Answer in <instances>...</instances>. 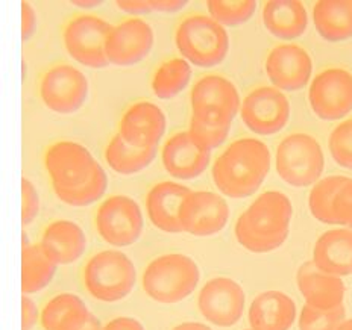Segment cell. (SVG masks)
Masks as SVG:
<instances>
[{
	"instance_id": "cell-1",
	"label": "cell",
	"mask_w": 352,
	"mask_h": 330,
	"mask_svg": "<svg viewBox=\"0 0 352 330\" xmlns=\"http://www.w3.org/2000/svg\"><path fill=\"white\" fill-rule=\"evenodd\" d=\"M270 150L256 138H241L225 149L214 165L212 180L219 191L231 199L255 194L270 170Z\"/></svg>"
},
{
	"instance_id": "cell-2",
	"label": "cell",
	"mask_w": 352,
	"mask_h": 330,
	"mask_svg": "<svg viewBox=\"0 0 352 330\" xmlns=\"http://www.w3.org/2000/svg\"><path fill=\"white\" fill-rule=\"evenodd\" d=\"M293 207L280 191H266L241 214L236 223L240 246L254 253L276 250L289 237Z\"/></svg>"
},
{
	"instance_id": "cell-3",
	"label": "cell",
	"mask_w": 352,
	"mask_h": 330,
	"mask_svg": "<svg viewBox=\"0 0 352 330\" xmlns=\"http://www.w3.org/2000/svg\"><path fill=\"white\" fill-rule=\"evenodd\" d=\"M201 273L187 255L167 253L153 259L143 273V290L153 302L175 305L195 292Z\"/></svg>"
},
{
	"instance_id": "cell-4",
	"label": "cell",
	"mask_w": 352,
	"mask_h": 330,
	"mask_svg": "<svg viewBox=\"0 0 352 330\" xmlns=\"http://www.w3.org/2000/svg\"><path fill=\"white\" fill-rule=\"evenodd\" d=\"M175 44L186 61L207 69L220 64L228 55L230 35L214 19L195 14L179 23Z\"/></svg>"
},
{
	"instance_id": "cell-5",
	"label": "cell",
	"mask_w": 352,
	"mask_h": 330,
	"mask_svg": "<svg viewBox=\"0 0 352 330\" xmlns=\"http://www.w3.org/2000/svg\"><path fill=\"white\" fill-rule=\"evenodd\" d=\"M84 287L93 298L114 303L126 298L137 283V270L126 255L104 250L91 256L84 267Z\"/></svg>"
},
{
	"instance_id": "cell-6",
	"label": "cell",
	"mask_w": 352,
	"mask_h": 330,
	"mask_svg": "<svg viewBox=\"0 0 352 330\" xmlns=\"http://www.w3.org/2000/svg\"><path fill=\"white\" fill-rule=\"evenodd\" d=\"M275 164L284 182L302 188L318 182L324 172L325 158L316 138L308 134H292L278 144Z\"/></svg>"
},
{
	"instance_id": "cell-7",
	"label": "cell",
	"mask_w": 352,
	"mask_h": 330,
	"mask_svg": "<svg viewBox=\"0 0 352 330\" xmlns=\"http://www.w3.org/2000/svg\"><path fill=\"white\" fill-rule=\"evenodd\" d=\"M44 167L52 179L56 197H60L90 182L100 164L94 161L85 145L75 141H60L46 150Z\"/></svg>"
},
{
	"instance_id": "cell-8",
	"label": "cell",
	"mask_w": 352,
	"mask_h": 330,
	"mask_svg": "<svg viewBox=\"0 0 352 330\" xmlns=\"http://www.w3.org/2000/svg\"><path fill=\"white\" fill-rule=\"evenodd\" d=\"M113 25L91 14H84L70 20L64 27L63 40L73 61L88 69H104L109 64L107 41Z\"/></svg>"
},
{
	"instance_id": "cell-9",
	"label": "cell",
	"mask_w": 352,
	"mask_h": 330,
	"mask_svg": "<svg viewBox=\"0 0 352 330\" xmlns=\"http://www.w3.org/2000/svg\"><path fill=\"white\" fill-rule=\"evenodd\" d=\"M96 227L102 239L109 246L128 247L142 237L143 212L131 197L111 196L98 209Z\"/></svg>"
},
{
	"instance_id": "cell-10",
	"label": "cell",
	"mask_w": 352,
	"mask_h": 330,
	"mask_svg": "<svg viewBox=\"0 0 352 330\" xmlns=\"http://www.w3.org/2000/svg\"><path fill=\"white\" fill-rule=\"evenodd\" d=\"M40 97L49 111L70 115L87 102L88 79L70 64H56L41 78Z\"/></svg>"
},
{
	"instance_id": "cell-11",
	"label": "cell",
	"mask_w": 352,
	"mask_h": 330,
	"mask_svg": "<svg viewBox=\"0 0 352 330\" xmlns=\"http://www.w3.org/2000/svg\"><path fill=\"white\" fill-rule=\"evenodd\" d=\"M290 102L281 90L258 86L248 94L240 106L245 126L256 135L270 137L281 132L290 120Z\"/></svg>"
},
{
	"instance_id": "cell-12",
	"label": "cell",
	"mask_w": 352,
	"mask_h": 330,
	"mask_svg": "<svg viewBox=\"0 0 352 330\" xmlns=\"http://www.w3.org/2000/svg\"><path fill=\"white\" fill-rule=\"evenodd\" d=\"M308 102L319 119L334 121L352 111V73L344 69H327L313 79Z\"/></svg>"
},
{
	"instance_id": "cell-13",
	"label": "cell",
	"mask_w": 352,
	"mask_h": 330,
	"mask_svg": "<svg viewBox=\"0 0 352 330\" xmlns=\"http://www.w3.org/2000/svg\"><path fill=\"white\" fill-rule=\"evenodd\" d=\"M245 291L230 277L211 279L204 285L197 297L199 311L212 325L231 327L243 317Z\"/></svg>"
},
{
	"instance_id": "cell-14",
	"label": "cell",
	"mask_w": 352,
	"mask_h": 330,
	"mask_svg": "<svg viewBox=\"0 0 352 330\" xmlns=\"http://www.w3.org/2000/svg\"><path fill=\"white\" fill-rule=\"evenodd\" d=\"M230 208L223 197L210 191H192L182 203L179 222L182 232L193 237H211L223 231Z\"/></svg>"
},
{
	"instance_id": "cell-15",
	"label": "cell",
	"mask_w": 352,
	"mask_h": 330,
	"mask_svg": "<svg viewBox=\"0 0 352 330\" xmlns=\"http://www.w3.org/2000/svg\"><path fill=\"white\" fill-rule=\"evenodd\" d=\"M152 47L151 25L138 17H131L113 27L107 41V58L109 64L117 67H131L143 61Z\"/></svg>"
},
{
	"instance_id": "cell-16",
	"label": "cell",
	"mask_w": 352,
	"mask_h": 330,
	"mask_svg": "<svg viewBox=\"0 0 352 330\" xmlns=\"http://www.w3.org/2000/svg\"><path fill=\"white\" fill-rule=\"evenodd\" d=\"M313 62L304 47L293 43L280 44L270 50L266 60V73L278 90L299 91L311 78Z\"/></svg>"
},
{
	"instance_id": "cell-17",
	"label": "cell",
	"mask_w": 352,
	"mask_h": 330,
	"mask_svg": "<svg viewBox=\"0 0 352 330\" xmlns=\"http://www.w3.org/2000/svg\"><path fill=\"white\" fill-rule=\"evenodd\" d=\"M166 132V115L155 104L137 102L124 111L119 134L135 148H157Z\"/></svg>"
},
{
	"instance_id": "cell-18",
	"label": "cell",
	"mask_w": 352,
	"mask_h": 330,
	"mask_svg": "<svg viewBox=\"0 0 352 330\" xmlns=\"http://www.w3.org/2000/svg\"><path fill=\"white\" fill-rule=\"evenodd\" d=\"M161 161L166 172L176 179H195L207 170L211 161V152L201 148L190 138L188 132H176L167 139Z\"/></svg>"
},
{
	"instance_id": "cell-19",
	"label": "cell",
	"mask_w": 352,
	"mask_h": 330,
	"mask_svg": "<svg viewBox=\"0 0 352 330\" xmlns=\"http://www.w3.org/2000/svg\"><path fill=\"white\" fill-rule=\"evenodd\" d=\"M192 113H219L228 119L240 109V96L236 85L220 75H207L197 80L190 94Z\"/></svg>"
},
{
	"instance_id": "cell-20",
	"label": "cell",
	"mask_w": 352,
	"mask_h": 330,
	"mask_svg": "<svg viewBox=\"0 0 352 330\" xmlns=\"http://www.w3.org/2000/svg\"><path fill=\"white\" fill-rule=\"evenodd\" d=\"M192 189L176 182H160L146 197V211L151 223L167 233H181L179 222L182 203Z\"/></svg>"
},
{
	"instance_id": "cell-21",
	"label": "cell",
	"mask_w": 352,
	"mask_h": 330,
	"mask_svg": "<svg viewBox=\"0 0 352 330\" xmlns=\"http://www.w3.org/2000/svg\"><path fill=\"white\" fill-rule=\"evenodd\" d=\"M296 282L308 306L328 311L343 305L344 285L342 279L322 271L314 266L313 261L299 267Z\"/></svg>"
},
{
	"instance_id": "cell-22",
	"label": "cell",
	"mask_w": 352,
	"mask_h": 330,
	"mask_svg": "<svg viewBox=\"0 0 352 330\" xmlns=\"http://www.w3.org/2000/svg\"><path fill=\"white\" fill-rule=\"evenodd\" d=\"M40 246L56 266H69L82 258L87 250V238L76 223L56 220L44 229Z\"/></svg>"
},
{
	"instance_id": "cell-23",
	"label": "cell",
	"mask_w": 352,
	"mask_h": 330,
	"mask_svg": "<svg viewBox=\"0 0 352 330\" xmlns=\"http://www.w3.org/2000/svg\"><path fill=\"white\" fill-rule=\"evenodd\" d=\"M296 318V305L281 291H266L256 296L249 307L252 330H289Z\"/></svg>"
},
{
	"instance_id": "cell-24",
	"label": "cell",
	"mask_w": 352,
	"mask_h": 330,
	"mask_svg": "<svg viewBox=\"0 0 352 330\" xmlns=\"http://www.w3.org/2000/svg\"><path fill=\"white\" fill-rule=\"evenodd\" d=\"M313 263L337 277L352 274V229L322 233L313 247Z\"/></svg>"
},
{
	"instance_id": "cell-25",
	"label": "cell",
	"mask_w": 352,
	"mask_h": 330,
	"mask_svg": "<svg viewBox=\"0 0 352 330\" xmlns=\"http://www.w3.org/2000/svg\"><path fill=\"white\" fill-rule=\"evenodd\" d=\"M263 23L276 38L296 40L307 31V10L298 0H272L263 6Z\"/></svg>"
},
{
	"instance_id": "cell-26",
	"label": "cell",
	"mask_w": 352,
	"mask_h": 330,
	"mask_svg": "<svg viewBox=\"0 0 352 330\" xmlns=\"http://www.w3.org/2000/svg\"><path fill=\"white\" fill-rule=\"evenodd\" d=\"M313 21L329 43L352 38V0H320L313 8Z\"/></svg>"
},
{
	"instance_id": "cell-27",
	"label": "cell",
	"mask_w": 352,
	"mask_h": 330,
	"mask_svg": "<svg viewBox=\"0 0 352 330\" xmlns=\"http://www.w3.org/2000/svg\"><path fill=\"white\" fill-rule=\"evenodd\" d=\"M91 312L75 294H64L50 298L43 307L41 325L44 330H80Z\"/></svg>"
},
{
	"instance_id": "cell-28",
	"label": "cell",
	"mask_w": 352,
	"mask_h": 330,
	"mask_svg": "<svg viewBox=\"0 0 352 330\" xmlns=\"http://www.w3.org/2000/svg\"><path fill=\"white\" fill-rule=\"evenodd\" d=\"M56 267V263L44 253L40 244L29 243L28 238L23 237V246H21V291L25 296L46 288L52 282Z\"/></svg>"
},
{
	"instance_id": "cell-29",
	"label": "cell",
	"mask_w": 352,
	"mask_h": 330,
	"mask_svg": "<svg viewBox=\"0 0 352 330\" xmlns=\"http://www.w3.org/2000/svg\"><path fill=\"white\" fill-rule=\"evenodd\" d=\"M157 148L142 149L129 144L119 132L111 138L105 149V161L116 173L131 176L148 168L157 156Z\"/></svg>"
},
{
	"instance_id": "cell-30",
	"label": "cell",
	"mask_w": 352,
	"mask_h": 330,
	"mask_svg": "<svg viewBox=\"0 0 352 330\" xmlns=\"http://www.w3.org/2000/svg\"><path fill=\"white\" fill-rule=\"evenodd\" d=\"M231 124V119L219 113H197L192 114L187 132L196 144L211 152L225 143Z\"/></svg>"
},
{
	"instance_id": "cell-31",
	"label": "cell",
	"mask_w": 352,
	"mask_h": 330,
	"mask_svg": "<svg viewBox=\"0 0 352 330\" xmlns=\"http://www.w3.org/2000/svg\"><path fill=\"white\" fill-rule=\"evenodd\" d=\"M192 78V67L182 58L167 60L153 73L151 88L155 97L168 100L178 96L188 85Z\"/></svg>"
},
{
	"instance_id": "cell-32",
	"label": "cell",
	"mask_w": 352,
	"mask_h": 330,
	"mask_svg": "<svg viewBox=\"0 0 352 330\" xmlns=\"http://www.w3.org/2000/svg\"><path fill=\"white\" fill-rule=\"evenodd\" d=\"M349 178L344 176H328V178L316 182L313 187L310 197H308V207L311 215L320 223L337 224L336 218V199L340 189Z\"/></svg>"
},
{
	"instance_id": "cell-33",
	"label": "cell",
	"mask_w": 352,
	"mask_h": 330,
	"mask_svg": "<svg viewBox=\"0 0 352 330\" xmlns=\"http://www.w3.org/2000/svg\"><path fill=\"white\" fill-rule=\"evenodd\" d=\"M207 10L210 17L222 26H239L251 19L256 11L255 0H240V2H226V0H208Z\"/></svg>"
},
{
	"instance_id": "cell-34",
	"label": "cell",
	"mask_w": 352,
	"mask_h": 330,
	"mask_svg": "<svg viewBox=\"0 0 352 330\" xmlns=\"http://www.w3.org/2000/svg\"><path fill=\"white\" fill-rule=\"evenodd\" d=\"M344 321L343 305L322 311L305 305L299 317V330H337Z\"/></svg>"
},
{
	"instance_id": "cell-35",
	"label": "cell",
	"mask_w": 352,
	"mask_h": 330,
	"mask_svg": "<svg viewBox=\"0 0 352 330\" xmlns=\"http://www.w3.org/2000/svg\"><path fill=\"white\" fill-rule=\"evenodd\" d=\"M329 152L337 164L352 168V120L340 123L329 135Z\"/></svg>"
},
{
	"instance_id": "cell-36",
	"label": "cell",
	"mask_w": 352,
	"mask_h": 330,
	"mask_svg": "<svg viewBox=\"0 0 352 330\" xmlns=\"http://www.w3.org/2000/svg\"><path fill=\"white\" fill-rule=\"evenodd\" d=\"M40 212V197L34 183L23 178L21 179V223L31 224Z\"/></svg>"
},
{
	"instance_id": "cell-37",
	"label": "cell",
	"mask_w": 352,
	"mask_h": 330,
	"mask_svg": "<svg viewBox=\"0 0 352 330\" xmlns=\"http://www.w3.org/2000/svg\"><path fill=\"white\" fill-rule=\"evenodd\" d=\"M337 224L348 226L352 229V179H348L336 199Z\"/></svg>"
},
{
	"instance_id": "cell-38",
	"label": "cell",
	"mask_w": 352,
	"mask_h": 330,
	"mask_svg": "<svg viewBox=\"0 0 352 330\" xmlns=\"http://www.w3.org/2000/svg\"><path fill=\"white\" fill-rule=\"evenodd\" d=\"M38 321V309L34 300L23 294L21 297V330H32Z\"/></svg>"
},
{
	"instance_id": "cell-39",
	"label": "cell",
	"mask_w": 352,
	"mask_h": 330,
	"mask_svg": "<svg viewBox=\"0 0 352 330\" xmlns=\"http://www.w3.org/2000/svg\"><path fill=\"white\" fill-rule=\"evenodd\" d=\"M36 26V16L32 8V5L29 2L21 3V38L23 41H28L35 32Z\"/></svg>"
},
{
	"instance_id": "cell-40",
	"label": "cell",
	"mask_w": 352,
	"mask_h": 330,
	"mask_svg": "<svg viewBox=\"0 0 352 330\" xmlns=\"http://www.w3.org/2000/svg\"><path fill=\"white\" fill-rule=\"evenodd\" d=\"M116 6L122 12L131 14V16H144L152 12L149 0H117Z\"/></svg>"
},
{
	"instance_id": "cell-41",
	"label": "cell",
	"mask_w": 352,
	"mask_h": 330,
	"mask_svg": "<svg viewBox=\"0 0 352 330\" xmlns=\"http://www.w3.org/2000/svg\"><path fill=\"white\" fill-rule=\"evenodd\" d=\"M104 330H146L140 321L132 317L114 318L104 326Z\"/></svg>"
},
{
	"instance_id": "cell-42",
	"label": "cell",
	"mask_w": 352,
	"mask_h": 330,
	"mask_svg": "<svg viewBox=\"0 0 352 330\" xmlns=\"http://www.w3.org/2000/svg\"><path fill=\"white\" fill-rule=\"evenodd\" d=\"M152 12H176L187 5L186 0H149Z\"/></svg>"
},
{
	"instance_id": "cell-43",
	"label": "cell",
	"mask_w": 352,
	"mask_h": 330,
	"mask_svg": "<svg viewBox=\"0 0 352 330\" xmlns=\"http://www.w3.org/2000/svg\"><path fill=\"white\" fill-rule=\"evenodd\" d=\"M173 330H211L208 326L202 325V322H182V325H178L173 327Z\"/></svg>"
},
{
	"instance_id": "cell-44",
	"label": "cell",
	"mask_w": 352,
	"mask_h": 330,
	"mask_svg": "<svg viewBox=\"0 0 352 330\" xmlns=\"http://www.w3.org/2000/svg\"><path fill=\"white\" fill-rule=\"evenodd\" d=\"M80 330H104V326H102L100 321L91 314L90 318H88V321L85 322V326Z\"/></svg>"
},
{
	"instance_id": "cell-45",
	"label": "cell",
	"mask_w": 352,
	"mask_h": 330,
	"mask_svg": "<svg viewBox=\"0 0 352 330\" xmlns=\"http://www.w3.org/2000/svg\"><path fill=\"white\" fill-rule=\"evenodd\" d=\"M73 5L76 6H82V8H91V6H99L102 2H99V0H82V2H79V0H75V2H72Z\"/></svg>"
},
{
	"instance_id": "cell-46",
	"label": "cell",
	"mask_w": 352,
	"mask_h": 330,
	"mask_svg": "<svg viewBox=\"0 0 352 330\" xmlns=\"http://www.w3.org/2000/svg\"><path fill=\"white\" fill-rule=\"evenodd\" d=\"M337 330H352V318L344 320L342 325H340V327L337 329Z\"/></svg>"
},
{
	"instance_id": "cell-47",
	"label": "cell",
	"mask_w": 352,
	"mask_h": 330,
	"mask_svg": "<svg viewBox=\"0 0 352 330\" xmlns=\"http://www.w3.org/2000/svg\"><path fill=\"white\" fill-rule=\"evenodd\" d=\"M251 330H252V329H251Z\"/></svg>"
}]
</instances>
